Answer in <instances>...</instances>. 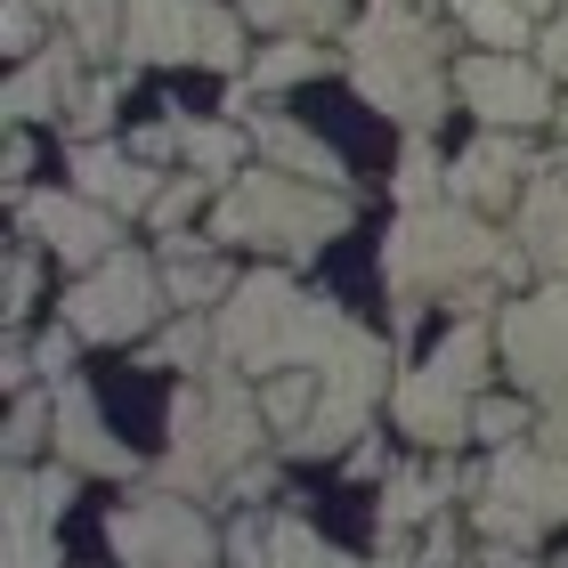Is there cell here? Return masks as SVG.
<instances>
[{
	"label": "cell",
	"mask_w": 568,
	"mask_h": 568,
	"mask_svg": "<svg viewBox=\"0 0 568 568\" xmlns=\"http://www.w3.org/2000/svg\"><path fill=\"white\" fill-rule=\"evenodd\" d=\"M536 261L520 244H504L496 227H487L479 203L463 195H438V203H406L398 227L382 236V284H390V333L406 342V333L423 325L430 301H455L463 284H520Z\"/></svg>",
	"instance_id": "cell-1"
},
{
	"label": "cell",
	"mask_w": 568,
	"mask_h": 568,
	"mask_svg": "<svg viewBox=\"0 0 568 568\" xmlns=\"http://www.w3.org/2000/svg\"><path fill=\"white\" fill-rule=\"evenodd\" d=\"M349 82L366 106H382L406 131H438L455 82L438 0H366V17L349 24Z\"/></svg>",
	"instance_id": "cell-2"
},
{
	"label": "cell",
	"mask_w": 568,
	"mask_h": 568,
	"mask_svg": "<svg viewBox=\"0 0 568 568\" xmlns=\"http://www.w3.org/2000/svg\"><path fill=\"white\" fill-rule=\"evenodd\" d=\"M212 325H220V357H227V366H244L252 382H268L284 366H325V357L349 342L357 317L333 293L293 284V268H252L236 293L212 308Z\"/></svg>",
	"instance_id": "cell-3"
},
{
	"label": "cell",
	"mask_w": 568,
	"mask_h": 568,
	"mask_svg": "<svg viewBox=\"0 0 568 568\" xmlns=\"http://www.w3.org/2000/svg\"><path fill=\"white\" fill-rule=\"evenodd\" d=\"M268 438V415H261V382L244 366L212 357L203 374L179 382L171 398V455L154 463V487H179V496H212L227 487V471H244L252 447Z\"/></svg>",
	"instance_id": "cell-4"
},
{
	"label": "cell",
	"mask_w": 568,
	"mask_h": 568,
	"mask_svg": "<svg viewBox=\"0 0 568 568\" xmlns=\"http://www.w3.org/2000/svg\"><path fill=\"white\" fill-rule=\"evenodd\" d=\"M349 220H357L349 187H317V179H293L276 163H252L212 203V244H252V252H276V261H317L333 236H349Z\"/></svg>",
	"instance_id": "cell-5"
},
{
	"label": "cell",
	"mask_w": 568,
	"mask_h": 568,
	"mask_svg": "<svg viewBox=\"0 0 568 568\" xmlns=\"http://www.w3.org/2000/svg\"><path fill=\"white\" fill-rule=\"evenodd\" d=\"M382 382H390V342H382V333H366V325H349V342L317 366V415L284 438V455H293V463L349 455L357 438H366V423H374Z\"/></svg>",
	"instance_id": "cell-6"
},
{
	"label": "cell",
	"mask_w": 568,
	"mask_h": 568,
	"mask_svg": "<svg viewBox=\"0 0 568 568\" xmlns=\"http://www.w3.org/2000/svg\"><path fill=\"white\" fill-rule=\"evenodd\" d=\"M479 536H504V545H536L552 520H568V455L536 447V438H511L496 447L479 479Z\"/></svg>",
	"instance_id": "cell-7"
},
{
	"label": "cell",
	"mask_w": 568,
	"mask_h": 568,
	"mask_svg": "<svg viewBox=\"0 0 568 568\" xmlns=\"http://www.w3.org/2000/svg\"><path fill=\"white\" fill-rule=\"evenodd\" d=\"M65 308V325L82 333V342H146L154 325H163V308H171V293H163V261H146V252H106L98 268H82L73 276V293L58 301Z\"/></svg>",
	"instance_id": "cell-8"
},
{
	"label": "cell",
	"mask_w": 568,
	"mask_h": 568,
	"mask_svg": "<svg viewBox=\"0 0 568 568\" xmlns=\"http://www.w3.org/2000/svg\"><path fill=\"white\" fill-rule=\"evenodd\" d=\"M106 545H114V560H139V568H212L227 552V536L212 528V511L195 496L146 479V496H131L106 520Z\"/></svg>",
	"instance_id": "cell-9"
},
{
	"label": "cell",
	"mask_w": 568,
	"mask_h": 568,
	"mask_svg": "<svg viewBox=\"0 0 568 568\" xmlns=\"http://www.w3.org/2000/svg\"><path fill=\"white\" fill-rule=\"evenodd\" d=\"M496 357L511 366V390H528L536 406L568 398V284L560 276L545 293L496 308Z\"/></svg>",
	"instance_id": "cell-10"
},
{
	"label": "cell",
	"mask_w": 568,
	"mask_h": 568,
	"mask_svg": "<svg viewBox=\"0 0 568 568\" xmlns=\"http://www.w3.org/2000/svg\"><path fill=\"white\" fill-rule=\"evenodd\" d=\"M560 82L545 73V58H520V49H479V58L455 65V98L471 106L487 131H536V122L560 114Z\"/></svg>",
	"instance_id": "cell-11"
},
{
	"label": "cell",
	"mask_w": 568,
	"mask_h": 568,
	"mask_svg": "<svg viewBox=\"0 0 568 568\" xmlns=\"http://www.w3.org/2000/svg\"><path fill=\"white\" fill-rule=\"evenodd\" d=\"M17 227H24L41 252H58L65 268H98L106 252H122V212H106V203L82 195V187L17 195Z\"/></svg>",
	"instance_id": "cell-12"
},
{
	"label": "cell",
	"mask_w": 568,
	"mask_h": 568,
	"mask_svg": "<svg viewBox=\"0 0 568 568\" xmlns=\"http://www.w3.org/2000/svg\"><path fill=\"white\" fill-rule=\"evenodd\" d=\"M471 406H479V390H471V382H455V374H438V366H415V374L390 390L398 430L423 438V447H447V455L471 438Z\"/></svg>",
	"instance_id": "cell-13"
},
{
	"label": "cell",
	"mask_w": 568,
	"mask_h": 568,
	"mask_svg": "<svg viewBox=\"0 0 568 568\" xmlns=\"http://www.w3.org/2000/svg\"><path fill=\"white\" fill-rule=\"evenodd\" d=\"M528 179H536V154L520 146V131H487V139H471L455 154L447 195L479 203V212H511V203L528 195Z\"/></svg>",
	"instance_id": "cell-14"
},
{
	"label": "cell",
	"mask_w": 568,
	"mask_h": 568,
	"mask_svg": "<svg viewBox=\"0 0 568 568\" xmlns=\"http://www.w3.org/2000/svg\"><path fill=\"white\" fill-rule=\"evenodd\" d=\"M49 447H58L73 471H98V479H131L139 455L122 447V438L106 430V406L90 398V382H58V430H49Z\"/></svg>",
	"instance_id": "cell-15"
},
{
	"label": "cell",
	"mask_w": 568,
	"mask_h": 568,
	"mask_svg": "<svg viewBox=\"0 0 568 568\" xmlns=\"http://www.w3.org/2000/svg\"><path fill=\"white\" fill-rule=\"evenodd\" d=\"M73 187L98 195V203L122 212V220H146L154 195H163V171L139 163V154L114 146V139H73Z\"/></svg>",
	"instance_id": "cell-16"
},
{
	"label": "cell",
	"mask_w": 568,
	"mask_h": 568,
	"mask_svg": "<svg viewBox=\"0 0 568 568\" xmlns=\"http://www.w3.org/2000/svg\"><path fill=\"white\" fill-rule=\"evenodd\" d=\"M520 252L545 276L568 284V154L536 163V179H528V195H520Z\"/></svg>",
	"instance_id": "cell-17"
},
{
	"label": "cell",
	"mask_w": 568,
	"mask_h": 568,
	"mask_svg": "<svg viewBox=\"0 0 568 568\" xmlns=\"http://www.w3.org/2000/svg\"><path fill=\"white\" fill-rule=\"evenodd\" d=\"M73 90H82V41H49L9 73L0 106H9V122H49V114L73 106Z\"/></svg>",
	"instance_id": "cell-18"
},
{
	"label": "cell",
	"mask_w": 568,
	"mask_h": 568,
	"mask_svg": "<svg viewBox=\"0 0 568 568\" xmlns=\"http://www.w3.org/2000/svg\"><path fill=\"white\" fill-rule=\"evenodd\" d=\"M203 0H122V65H179L195 58Z\"/></svg>",
	"instance_id": "cell-19"
},
{
	"label": "cell",
	"mask_w": 568,
	"mask_h": 568,
	"mask_svg": "<svg viewBox=\"0 0 568 568\" xmlns=\"http://www.w3.org/2000/svg\"><path fill=\"white\" fill-rule=\"evenodd\" d=\"M252 146H261V163L276 171H293V179H317V187H349V171H342V154H333L317 131H301L293 114H268V106H252Z\"/></svg>",
	"instance_id": "cell-20"
},
{
	"label": "cell",
	"mask_w": 568,
	"mask_h": 568,
	"mask_svg": "<svg viewBox=\"0 0 568 568\" xmlns=\"http://www.w3.org/2000/svg\"><path fill=\"white\" fill-rule=\"evenodd\" d=\"M382 545H390L382 560H349V552H333L308 520L276 511V520L261 528V560H252V568H415V560H406V536H382Z\"/></svg>",
	"instance_id": "cell-21"
},
{
	"label": "cell",
	"mask_w": 568,
	"mask_h": 568,
	"mask_svg": "<svg viewBox=\"0 0 568 568\" xmlns=\"http://www.w3.org/2000/svg\"><path fill=\"white\" fill-rule=\"evenodd\" d=\"M317 73H333V58L317 49V33H284L268 49H252V73H236V90H227V114H252V98L268 90H293V82H317Z\"/></svg>",
	"instance_id": "cell-22"
},
{
	"label": "cell",
	"mask_w": 568,
	"mask_h": 568,
	"mask_svg": "<svg viewBox=\"0 0 568 568\" xmlns=\"http://www.w3.org/2000/svg\"><path fill=\"white\" fill-rule=\"evenodd\" d=\"M163 293H171V308H195L203 317V308H220L236 293V276H227L212 236H163Z\"/></svg>",
	"instance_id": "cell-23"
},
{
	"label": "cell",
	"mask_w": 568,
	"mask_h": 568,
	"mask_svg": "<svg viewBox=\"0 0 568 568\" xmlns=\"http://www.w3.org/2000/svg\"><path fill=\"white\" fill-rule=\"evenodd\" d=\"M447 487L455 471H390V496H382V536H406L447 511Z\"/></svg>",
	"instance_id": "cell-24"
},
{
	"label": "cell",
	"mask_w": 568,
	"mask_h": 568,
	"mask_svg": "<svg viewBox=\"0 0 568 568\" xmlns=\"http://www.w3.org/2000/svg\"><path fill=\"white\" fill-rule=\"evenodd\" d=\"M179 154L203 179H236L252 154V131H236V122H179Z\"/></svg>",
	"instance_id": "cell-25"
},
{
	"label": "cell",
	"mask_w": 568,
	"mask_h": 568,
	"mask_svg": "<svg viewBox=\"0 0 568 568\" xmlns=\"http://www.w3.org/2000/svg\"><path fill=\"white\" fill-rule=\"evenodd\" d=\"M455 9V24L471 41H487V49H520V41H536V9L528 0H447Z\"/></svg>",
	"instance_id": "cell-26"
},
{
	"label": "cell",
	"mask_w": 568,
	"mask_h": 568,
	"mask_svg": "<svg viewBox=\"0 0 568 568\" xmlns=\"http://www.w3.org/2000/svg\"><path fill=\"white\" fill-rule=\"evenodd\" d=\"M261 415H268L276 447H284V438L317 415V366H284V374H268V382H261Z\"/></svg>",
	"instance_id": "cell-27"
},
{
	"label": "cell",
	"mask_w": 568,
	"mask_h": 568,
	"mask_svg": "<svg viewBox=\"0 0 568 568\" xmlns=\"http://www.w3.org/2000/svg\"><path fill=\"white\" fill-rule=\"evenodd\" d=\"M146 357H154V366H187V374H203V366L220 357V325H203L195 308H179V325L146 333Z\"/></svg>",
	"instance_id": "cell-28"
},
{
	"label": "cell",
	"mask_w": 568,
	"mask_h": 568,
	"mask_svg": "<svg viewBox=\"0 0 568 568\" xmlns=\"http://www.w3.org/2000/svg\"><path fill=\"white\" fill-rule=\"evenodd\" d=\"M227 9H244L268 33H333L349 17V0H227Z\"/></svg>",
	"instance_id": "cell-29"
},
{
	"label": "cell",
	"mask_w": 568,
	"mask_h": 568,
	"mask_svg": "<svg viewBox=\"0 0 568 568\" xmlns=\"http://www.w3.org/2000/svg\"><path fill=\"white\" fill-rule=\"evenodd\" d=\"M195 65H212V73H244L252 65L244 9H212V0H203V17H195Z\"/></svg>",
	"instance_id": "cell-30"
},
{
	"label": "cell",
	"mask_w": 568,
	"mask_h": 568,
	"mask_svg": "<svg viewBox=\"0 0 568 568\" xmlns=\"http://www.w3.org/2000/svg\"><path fill=\"white\" fill-rule=\"evenodd\" d=\"M65 24V41H82V58H106L122 49V0H49Z\"/></svg>",
	"instance_id": "cell-31"
},
{
	"label": "cell",
	"mask_w": 568,
	"mask_h": 568,
	"mask_svg": "<svg viewBox=\"0 0 568 568\" xmlns=\"http://www.w3.org/2000/svg\"><path fill=\"white\" fill-rule=\"evenodd\" d=\"M447 195V163L430 154V131H406V154H398V203H438Z\"/></svg>",
	"instance_id": "cell-32"
},
{
	"label": "cell",
	"mask_w": 568,
	"mask_h": 568,
	"mask_svg": "<svg viewBox=\"0 0 568 568\" xmlns=\"http://www.w3.org/2000/svg\"><path fill=\"white\" fill-rule=\"evenodd\" d=\"M536 415H545V406H536L528 390H520V398H487V390H479V406H471V438H496V447H511V438L536 430Z\"/></svg>",
	"instance_id": "cell-33"
},
{
	"label": "cell",
	"mask_w": 568,
	"mask_h": 568,
	"mask_svg": "<svg viewBox=\"0 0 568 568\" xmlns=\"http://www.w3.org/2000/svg\"><path fill=\"white\" fill-rule=\"evenodd\" d=\"M203 195H212V179L203 171H179V179H163V195H154V227H163V236H179V227H187L195 212H203Z\"/></svg>",
	"instance_id": "cell-34"
},
{
	"label": "cell",
	"mask_w": 568,
	"mask_h": 568,
	"mask_svg": "<svg viewBox=\"0 0 568 568\" xmlns=\"http://www.w3.org/2000/svg\"><path fill=\"white\" fill-rule=\"evenodd\" d=\"M33 293H41V244H33V236L17 227V244H9V301H0V308H9V333L24 325V308H33Z\"/></svg>",
	"instance_id": "cell-35"
},
{
	"label": "cell",
	"mask_w": 568,
	"mask_h": 568,
	"mask_svg": "<svg viewBox=\"0 0 568 568\" xmlns=\"http://www.w3.org/2000/svg\"><path fill=\"white\" fill-rule=\"evenodd\" d=\"M114 98H122V82H114V73H106V82H82V90H73V139H106V122H114Z\"/></svg>",
	"instance_id": "cell-36"
},
{
	"label": "cell",
	"mask_w": 568,
	"mask_h": 568,
	"mask_svg": "<svg viewBox=\"0 0 568 568\" xmlns=\"http://www.w3.org/2000/svg\"><path fill=\"white\" fill-rule=\"evenodd\" d=\"M9 568H58V528L49 520H9Z\"/></svg>",
	"instance_id": "cell-37"
},
{
	"label": "cell",
	"mask_w": 568,
	"mask_h": 568,
	"mask_svg": "<svg viewBox=\"0 0 568 568\" xmlns=\"http://www.w3.org/2000/svg\"><path fill=\"white\" fill-rule=\"evenodd\" d=\"M220 496H236L244 511H261L268 496H276V463H244V471H227V487Z\"/></svg>",
	"instance_id": "cell-38"
},
{
	"label": "cell",
	"mask_w": 568,
	"mask_h": 568,
	"mask_svg": "<svg viewBox=\"0 0 568 568\" xmlns=\"http://www.w3.org/2000/svg\"><path fill=\"white\" fill-rule=\"evenodd\" d=\"M73 342H82V333H73V325H49L41 342H33V374L65 382V366H73Z\"/></svg>",
	"instance_id": "cell-39"
},
{
	"label": "cell",
	"mask_w": 568,
	"mask_h": 568,
	"mask_svg": "<svg viewBox=\"0 0 568 568\" xmlns=\"http://www.w3.org/2000/svg\"><path fill=\"white\" fill-rule=\"evenodd\" d=\"M0 49H9L17 65L33 58V49H49V41H41V9H33V0H9V41H0Z\"/></svg>",
	"instance_id": "cell-40"
},
{
	"label": "cell",
	"mask_w": 568,
	"mask_h": 568,
	"mask_svg": "<svg viewBox=\"0 0 568 568\" xmlns=\"http://www.w3.org/2000/svg\"><path fill=\"white\" fill-rule=\"evenodd\" d=\"M415 568H463V536H455V520L438 511V520L423 528V560Z\"/></svg>",
	"instance_id": "cell-41"
},
{
	"label": "cell",
	"mask_w": 568,
	"mask_h": 568,
	"mask_svg": "<svg viewBox=\"0 0 568 568\" xmlns=\"http://www.w3.org/2000/svg\"><path fill=\"white\" fill-rule=\"evenodd\" d=\"M536 58H545V73H552V82H568V9L545 24V33H536Z\"/></svg>",
	"instance_id": "cell-42"
},
{
	"label": "cell",
	"mask_w": 568,
	"mask_h": 568,
	"mask_svg": "<svg viewBox=\"0 0 568 568\" xmlns=\"http://www.w3.org/2000/svg\"><path fill=\"white\" fill-rule=\"evenodd\" d=\"M528 438H536V447H552V455H568V398H552L545 415H536V430H528Z\"/></svg>",
	"instance_id": "cell-43"
},
{
	"label": "cell",
	"mask_w": 568,
	"mask_h": 568,
	"mask_svg": "<svg viewBox=\"0 0 568 568\" xmlns=\"http://www.w3.org/2000/svg\"><path fill=\"white\" fill-rule=\"evenodd\" d=\"M24 171H33V139H24V122H9V187L24 195Z\"/></svg>",
	"instance_id": "cell-44"
},
{
	"label": "cell",
	"mask_w": 568,
	"mask_h": 568,
	"mask_svg": "<svg viewBox=\"0 0 568 568\" xmlns=\"http://www.w3.org/2000/svg\"><path fill=\"white\" fill-rule=\"evenodd\" d=\"M479 568H528V545H504V536H487V552Z\"/></svg>",
	"instance_id": "cell-45"
},
{
	"label": "cell",
	"mask_w": 568,
	"mask_h": 568,
	"mask_svg": "<svg viewBox=\"0 0 568 568\" xmlns=\"http://www.w3.org/2000/svg\"><path fill=\"white\" fill-rule=\"evenodd\" d=\"M349 471H357V479H374V471H390V463H382V438H357V447H349Z\"/></svg>",
	"instance_id": "cell-46"
},
{
	"label": "cell",
	"mask_w": 568,
	"mask_h": 568,
	"mask_svg": "<svg viewBox=\"0 0 568 568\" xmlns=\"http://www.w3.org/2000/svg\"><path fill=\"white\" fill-rule=\"evenodd\" d=\"M552 122H560V131H568V90H560V114H552Z\"/></svg>",
	"instance_id": "cell-47"
},
{
	"label": "cell",
	"mask_w": 568,
	"mask_h": 568,
	"mask_svg": "<svg viewBox=\"0 0 568 568\" xmlns=\"http://www.w3.org/2000/svg\"><path fill=\"white\" fill-rule=\"evenodd\" d=\"M528 9H560V0H528Z\"/></svg>",
	"instance_id": "cell-48"
},
{
	"label": "cell",
	"mask_w": 568,
	"mask_h": 568,
	"mask_svg": "<svg viewBox=\"0 0 568 568\" xmlns=\"http://www.w3.org/2000/svg\"><path fill=\"white\" fill-rule=\"evenodd\" d=\"M552 568H568V560H552Z\"/></svg>",
	"instance_id": "cell-49"
}]
</instances>
